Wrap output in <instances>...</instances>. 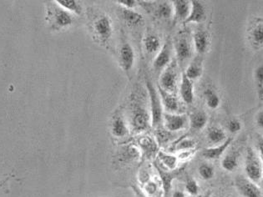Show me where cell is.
Instances as JSON below:
<instances>
[{"label":"cell","instance_id":"obj_1","mask_svg":"<svg viewBox=\"0 0 263 197\" xmlns=\"http://www.w3.org/2000/svg\"><path fill=\"white\" fill-rule=\"evenodd\" d=\"M148 94H149V106H151V119L153 127H161L163 122V106L158 90L149 81L146 82Z\"/></svg>","mask_w":263,"mask_h":197},{"label":"cell","instance_id":"obj_2","mask_svg":"<svg viewBox=\"0 0 263 197\" xmlns=\"http://www.w3.org/2000/svg\"><path fill=\"white\" fill-rule=\"evenodd\" d=\"M47 19L53 29H65L73 24L74 16L54 3L48 7Z\"/></svg>","mask_w":263,"mask_h":197},{"label":"cell","instance_id":"obj_3","mask_svg":"<svg viewBox=\"0 0 263 197\" xmlns=\"http://www.w3.org/2000/svg\"><path fill=\"white\" fill-rule=\"evenodd\" d=\"M245 171L248 179L253 182L261 181L262 174V160L252 148H248L246 155Z\"/></svg>","mask_w":263,"mask_h":197},{"label":"cell","instance_id":"obj_4","mask_svg":"<svg viewBox=\"0 0 263 197\" xmlns=\"http://www.w3.org/2000/svg\"><path fill=\"white\" fill-rule=\"evenodd\" d=\"M159 86L165 91L173 94L178 86V72L176 62H172L163 70L160 77Z\"/></svg>","mask_w":263,"mask_h":197},{"label":"cell","instance_id":"obj_5","mask_svg":"<svg viewBox=\"0 0 263 197\" xmlns=\"http://www.w3.org/2000/svg\"><path fill=\"white\" fill-rule=\"evenodd\" d=\"M193 41L187 34L178 35L175 41L174 48L178 63H183L188 61L192 55Z\"/></svg>","mask_w":263,"mask_h":197},{"label":"cell","instance_id":"obj_6","mask_svg":"<svg viewBox=\"0 0 263 197\" xmlns=\"http://www.w3.org/2000/svg\"><path fill=\"white\" fill-rule=\"evenodd\" d=\"M235 186L236 190L242 197H261V190L248 177L239 175L235 180Z\"/></svg>","mask_w":263,"mask_h":197},{"label":"cell","instance_id":"obj_7","mask_svg":"<svg viewBox=\"0 0 263 197\" xmlns=\"http://www.w3.org/2000/svg\"><path fill=\"white\" fill-rule=\"evenodd\" d=\"M132 112V128L136 133H142L147 130L152 119L149 113L141 106H136Z\"/></svg>","mask_w":263,"mask_h":197},{"label":"cell","instance_id":"obj_8","mask_svg":"<svg viewBox=\"0 0 263 197\" xmlns=\"http://www.w3.org/2000/svg\"><path fill=\"white\" fill-rule=\"evenodd\" d=\"M163 121L165 129L172 133L185 130L190 125L189 117L185 114L165 113L163 114Z\"/></svg>","mask_w":263,"mask_h":197},{"label":"cell","instance_id":"obj_9","mask_svg":"<svg viewBox=\"0 0 263 197\" xmlns=\"http://www.w3.org/2000/svg\"><path fill=\"white\" fill-rule=\"evenodd\" d=\"M138 147L141 154L148 160L154 159L157 156L159 151V145L155 137L151 134H145L139 137L137 140Z\"/></svg>","mask_w":263,"mask_h":197},{"label":"cell","instance_id":"obj_10","mask_svg":"<svg viewBox=\"0 0 263 197\" xmlns=\"http://www.w3.org/2000/svg\"><path fill=\"white\" fill-rule=\"evenodd\" d=\"M172 44L170 41H166L163 45L158 54L155 58L153 67L155 71L160 72L165 70L170 64L172 63Z\"/></svg>","mask_w":263,"mask_h":197},{"label":"cell","instance_id":"obj_11","mask_svg":"<svg viewBox=\"0 0 263 197\" xmlns=\"http://www.w3.org/2000/svg\"><path fill=\"white\" fill-rule=\"evenodd\" d=\"M94 31L101 41H107L111 37L113 31L110 18L107 15L99 17L94 23Z\"/></svg>","mask_w":263,"mask_h":197},{"label":"cell","instance_id":"obj_12","mask_svg":"<svg viewBox=\"0 0 263 197\" xmlns=\"http://www.w3.org/2000/svg\"><path fill=\"white\" fill-rule=\"evenodd\" d=\"M248 40L256 49L263 47V19L256 18L248 29Z\"/></svg>","mask_w":263,"mask_h":197},{"label":"cell","instance_id":"obj_13","mask_svg":"<svg viewBox=\"0 0 263 197\" xmlns=\"http://www.w3.org/2000/svg\"><path fill=\"white\" fill-rule=\"evenodd\" d=\"M157 163H155L156 169L158 171L159 175L161 178V184H162V188L165 193V196H167L169 195L171 189H172V182L175 179V177L177 175V172L175 170H169L165 169L161 163L156 162Z\"/></svg>","mask_w":263,"mask_h":197},{"label":"cell","instance_id":"obj_14","mask_svg":"<svg viewBox=\"0 0 263 197\" xmlns=\"http://www.w3.org/2000/svg\"><path fill=\"white\" fill-rule=\"evenodd\" d=\"M135 52L132 45L128 43H124L120 51V61L121 67L125 72L132 70L135 64Z\"/></svg>","mask_w":263,"mask_h":197},{"label":"cell","instance_id":"obj_15","mask_svg":"<svg viewBox=\"0 0 263 197\" xmlns=\"http://www.w3.org/2000/svg\"><path fill=\"white\" fill-rule=\"evenodd\" d=\"M206 19V10L205 5L199 1H192V8L189 17L185 21V24H201Z\"/></svg>","mask_w":263,"mask_h":197},{"label":"cell","instance_id":"obj_16","mask_svg":"<svg viewBox=\"0 0 263 197\" xmlns=\"http://www.w3.org/2000/svg\"><path fill=\"white\" fill-rule=\"evenodd\" d=\"M180 94L182 101L187 105H192L194 101V85L193 82L188 78L185 73L181 75L180 83Z\"/></svg>","mask_w":263,"mask_h":197},{"label":"cell","instance_id":"obj_17","mask_svg":"<svg viewBox=\"0 0 263 197\" xmlns=\"http://www.w3.org/2000/svg\"><path fill=\"white\" fill-rule=\"evenodd\" d=\"M141 155L142 154L138 146L128 145L121 148V150L119 153V161L122 163H132L139 161Z\"/></svg>","mask_w":263,"mask_h":197},{"label":"cell","instance_id":"obj_18","mask_svg":"<svg viewBox=\"0 0 263 197\" xmlns=\"http://www.w3.org/2000/svg\"><path fill=\"white\" fill-rule=\"evenodd\" d=\"M174 9V17L176 21H185L189 17L192 2L185 0H175L172 2Z\"/></svg>","mask_w":263,"mask_h":197},{"label":"cell","instance_id":"obj_19","mask_svg":"<svg viewBox=\"0 0 263 197\" xmlns=\"http://www.w3.org/2000/svg\"><path fill=\"white\" fill-rule=\"evenodd\" d=\"M195 49L198 54H205L208 51L210 45V37L208 32L205 30H197L192 38Z\"/></svg>","mask_w":263,"mask_h":197},{"label":"cell","instance_id":"obj_20","mask_svg":"<svg viewBox=\"0 0 263 197\" xmlns=\"http://www.w3.org/2000/svg\"><path fill=\"white\" fill-rule=\"evenodd\" d=\"M232 142V138H228L220 146L205 149V150H203L202 153H201V155L208 160L218 159L225 153L226 150L229 147Z\"/></svg>","mask_w":263,"mask_h":197},{"label":"cell","instance_id":"obj_21","mask_svg":"<svg viewBox=\"0 0 263 197\" xmlns=\"http://www.w3.org/2000/svg\"><path fill=\"white\" fill-rule=\"evenodd\" d=\"M158 91L161 96V102H162L163 107H165V110L168 112L173 113L177 112L179 110V101L176 97L172 94H170L165 90H162L158 85Z\"/></svg>","mask_w":263,"mask_h":197},{"label":"cell","instance_id":"obj_22","mask_svg":"<svg viewBox=\"0 0 263 197\" xmlns=\"http://www.w3.org/2000/svg\"><path fill=\"white\" fill-rule=\"evenodd\" d=\"M185 75L191 81H194L200 78L203 74V61L201 57H196L190 63L189 66L185 70Z\"/></svg>","mask_w":263,"mask_h":197},{"label":"cell","instance_id":"obj_23","mask_svg":"<svg viewBox=\"0 0 263 197\" xmlns=\"http://www.w3.org/2000/svg\"><path fill=\"white\" fill-rule=\"evenodd\" d=\"M121 17L126 25L130 27H135L142 24L143 16L133 9H124L121 10Z\"/></svg>","mask_w":263,"mask_h":197},{"label":"cell","instance_id":"obj_24","mask_svg":"<svg viewBox=\"0 0 263 197\" xmlns=\"http://www.w3.org/2000/svg\"><path fill=\"white\" fill-rule=\"evenodd\" d=\"M157 159L159 162L162 165L165 169L169 170H176L179 164V160L177 156L172 154H167L160 150L157 154Z\"/></svg>","mask_w":263,"mask_h":197},{"label":"cell","instance_id":"obj_25","mask_svg":"<svg viewBox=\"0 0 263 197\" xmlns=\"http://www.w3.org/2000/svg\"><path fill=\"white\" fill-rule=\"evenodd\" d=\"M190 126L195 130H202L206 126L208 121V116L206 113L201 110H197L192 113L189 117Z\"/></svg>","mask_w":263,"mask_h":197},{"label":"cell","instance_id":"obj_26","mask_svg":"<svg viewBox=\"0 0 263 197\" xmlns=\"http://www.w3.org/2000/svg\"><path fill=\"white\" fill-rule=\"evenodd\" d=\"M111 134L116 138H123L127 135V126L121 116L116 117L112 122Z\"/></svg>","mask_w":263,"mask_h":197},{"label":"cell","instance_id":"obj_27","mask_svg":"<svg viewBox=\"0 0 263 197\" xmlns=\"http://www.w3.org/2000/svg\"><path fill=\"white\" fill-rule=\"evenodd\" d=\"M55 4L65 9L66 11L69 12L70 14H81L82 12V7L78 1L76 0H56Z\"/></svg>","mask_w":263,"mask_h":197},{"label":"cell","instance_id":"obj_28","mask_svg":"<svg viewBox=\"0 0 263 197\" xmlns=\"http://www.w3.org/2000/svg\"><path fill=\"white\" fill-rule=\"evenodd\" d=\"M144 46L149 54H155L161 49V41L157 36L149 34L144 40Z\"/></svg>","mask_w":263,"mask_h":197},{"label":"cell","instance_id":"obj_29","mask_svg":"<svg viewBox=\"0 0 263 197\" xmlns=\"http://www.w3.org/2000/svg\"><path fill=\"white\" fill-rule=\"evenodd\" d=\"M221 167L229 172L235 171L238 167V155L236 152L228 154L221 161Z\"/></svg>","mask_w":263,"mask_h":197},{"label":"cell","instance_id":"obj_30","mask_svg":"<svg viewBox=\"0 0 263 197\" xmlns=\"http://www.w3.org/2000/svg\"><path fill=\"white\" fill-rule=\"evenodd\" d=\"M208 138L210 142L213 144H221L228 139L225 131L221 128L216 127V126L211 127L208 130Z\"/></svg>","mask_w":263,"mask_h":197},{"label":"cell","instance_id":"obj_31","mask_svg":"<svg viewBox=\"0 0 263 197\" xmlns=\"http://www.w3.org/2000/svg\"><path fill=\"white\" fill-rule=\"evenodd\" d=\"M174 14V9L172 4L169 2H162L159 4L156 9V15L157 18L169 19Z\"/></svg>","mask_w":263,"mask_h":197},{"label":"cell","instance_id":"obj_32","mask_svg":"<svg viewBox=\"0 0 263 197\" xmlns=\"http://www.w3.org/2000/svg\"><path fill=\"white\" fill-rule=\"evenodd\" d=\"M204 97H205V103L208 108L212 110H216L220 106L221 104V98L218 94H216V91L212 89H206L204 91Z\"/></svg>","mask_w":263,"mask_h":197},{"label":"cell","instance_id":"obj_33","mask_svg":"<svg viewBox=\"0 0 263 197\" xmlns=\"http://www.w3.org/2000/svg\"><path fill=\"white\" fill-rule=\"evenodd\" d=\"M255 85L260 101H263V62L254 72Z\"/></svg>","mask_w":263,"mask_h":197},{"label":"cell","instance_id":"obj_34","mask_svg":"<svg viewBox=\"0 0 263 197\" xmlns=\"http://www.w3.org/2000/svg\"><path fill=\"white\" fill-rule=\"evenodd\" d=\"M156 129L157 130H156L155 135H156V140L159 146L160 145H165V144H167L168 142L172 141L173 133L171 132L166 129H162L161 127L156 128Z\"/></svg>","mask_w":263,"mask_h":197},{"label":"cell","instance_id":"obj_35","mask_svg":"<svg viewBox=\"0 0 263 197\" xmlns=\"http://www.w3.org/2000/svg\"><path fill=\"white\" fill-rule=\"evenodd\" d=\"M199 175L205 181L212 179L215 175V169L209 164H201L198 168Z\"/></svg>","mask_w":263,"mask_h":197},{"label":"cell","instance_id":"obj_36","mask_svg":"<svg viewBox=\"0 0 263 197\" xmlns=\"http://www.w3.org/2000/svg\"><path fill=\"white\" fill-rule=\"evenodd\" d=\"M196 146V142L194 140L189 139V138H184L179 141L178 143L176 144V150L177 151H184V150H194Z\"/></svg>","mask_w":263,"mask_h":197},{"label":"cell","instance_id":"obj_37","mask_svg":"<svg viewBox=\"0 0 263 197\" xmlns=\"http://www.w3.org/2000/svg\"><path fill=\"white\" fill-rule=\"evenodd\" d=\"M185 190L189 195L195 196L199 193V186L196 180L189 178L185 183Z\"/></svg>","mask_w":263,"mask_h":197},{"label":"cell","instance_id":"obj_38","mask_svg":"<svg viewBox=\"0 0 263 197\" xmlns=\"http://www.w3.org/2000/svg\"><path fill=\"white\" fill-rule=\"evenodd\" d=\"M241 121L238 120H231L228 123V129L231 133H237L241 130Z\"/></svg>","mask_w":263,"mask_h":197},{"label":"cell","instance_id":"obj_39","mask_svg":"<svg viewBox=\"0 0 263 197\" xmlns=\"http://www.w3.org/2000/svg\"><path fill=\"white\" fill-rule=\"evenodd\" d=\"M195 154L194 150H184V151H180L178 155H176L178 158L179 162H186L189 161L193 155Z\"/></svg>","mask_w":263,"mask_h":197},{"label":"cell","instance_id":"obj_40","mask_svg":"<svg viewBox=\"0 0 263 197\" xmlns=\"http://www.w3.org/2000/svg\"><path fill=\"white\" fill-rule=\"evenodd\" d=\"M116 2L121 5L124 9H133L136 6V0H119Z\"/></svg>","mask_w":263,"mask_h":197},{"label":"cell","instance_id":"obj_41","mask_svg":"<svg viewBox=\"0 0 263 197\" xmlns=\"http://www.w3.org/2000/svg\"><path fill=\"white\" fill-rule=\"evenodd\" d=\"M132 188L133 191H134L136 197H149L145 191H143V190L137 186H132Z\"/></svg>","mask_w":263,"mask_h":197},{"label":"cell","instance_id":"obj_42","mask_svg":"<svg viewBox=\"0 0 263 197\" xmlns=\"http://www.w3.org/2000/svg\"><path fill=\"white\" fill-rule=\"evenodd\" d=\"M256 122L258 127L263 128V110L260 111L256 115Z\"/></svg>","mask_w":263,"mask_h":197},{"label":"cell","instance_id":"obj_43","mask_svg":"<svg viewBox=\"0 0 263 197\" xmlns=\"http://www.w3.org/2000/svg\"><path fill=\"white\" fill-rule=\"evenodd\" d=\"M172 197H185V194L181 190H175Z\"/></svg>","mask_w":263,"mask_h":197},{"label":"cell","instance_id":"obj_44","mask_svg":"<svg viewBox=\"0 0 263 197\" xmlns=\"http://www.w3.org/2000/svg\"><path fill=\"white\" fill-rule=\"evenodd\" d=\"M259 151H260V156L263 159V138H261L258 142Z\"/></svg>","mask_w":263,"mask_h":197},{"label":"cell","instance_id":"obj_45","mask_svg":"<svg viewBox=\"0 0 263 197\" xmlns=\"http://www.w3.org/2000/svg\"><path fill=\"white\" fill-rule=\"evenodd\" d=\"M261 160H262V174H261V183H262V186H263V159H262V158H261Z\"/></svg>","mask_w":263,"mask_h":197},{"label":"cell","instance_id":"obj_46","mask_svg":"<svg viewBox=\"0 0 263 197\" xmlns=\"http://www.w3.org/2000/svg\"><path fill=\"white\" fill-rule=\"evenodd\" d=\"M215 197H225V196H222V195H220V196H215Z\"/></svg>","mask_w":263,"mask_h":197}]
</instances>
